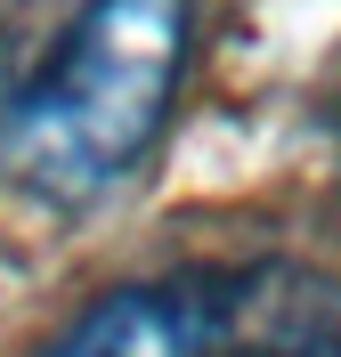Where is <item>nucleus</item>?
Instances as JSON below:
<instances>
[{
  "instance_id": "nucleus-1",
  "label": "nucleus",
  "mask_w": 341,
  "mask_h": 357,
  "mask_svg": "<svg viewBox=\"0 0 341 357\" xmlns=\"http://www.w3.org/2000/svg\"><path fill=\"white\" fill-rule=\"evenodd\" d=\"M195 57V0H82L0 98V178L33 203H98L146 162Z\"/></svg>"
},
{
  "instance_id": "nucleus-2",
  "label": "nucleus",
  "mask_w": 341,
  "mask_h": 357,
  "mask_svg": "<svg viewBox=\"0 0 341 357\" xmlns=\"http://www.w3.org/2000/svg\"><path fill=\"white\" fill-rule=\"evenodd\" d=\"M33 357H244L236 268H187L114 284L90 309H73Z\"/></svg>"
}]
</instances>
